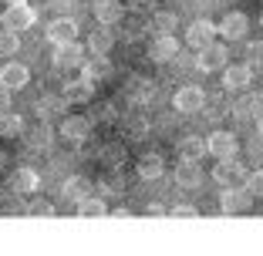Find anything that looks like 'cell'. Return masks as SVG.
Segmentation results:
<instances>
[{"label": "cell", "instance_id": "obj_1", "mask_svg": "<svg viewBox=\"0 0 263 256\" xmlns=\"http://www.w3.org/2000/svg\"><path fill=\"white\" fill-rule=\"evenodd\" d=\"M250 206H253V192H250L247 186H226V192L219 195V209L223 212H250Z\"/></svg>", "mask_w": 263, "mask_h": 256}, {"label": "cell", "instance_id": "obj_2", "mask_svg": "<svg viewBox=\"0 0 263 256\" xmlns=\"http://www.w3.org/2000/svg\"><path fill=\"white\" fill-rule=\"evenodd\" d=\"M172 105H176V111H182V115H193V111H202L206 94H202L199 85H182L176 91V98H172Z\"/></svg>", "mask_w": 263, "mask_h": 256}, {"label": "cell", "instance_id": "obj_3", "mask_svg": "<svg viewBox=\"0 0 263 256\" xmlns=\"http://www.w3.org/2000/svg\"><path fill=\"white\" fill-rule=\"evenodd\" d=\"M34 21H37V14H34V7H27L24 0H14V4L4 10V24H7L10 31H27V27H34Z\"/></svg>", "mask_w": 263, "mask_h": 256}, {"label": "cell", "instance_id": "obj_4", "mask_svg": "<svg viewBox=\"0 0 263 256\" xmlns=\"http://www.w3.org/2000/svg\"><path fill=\"white\" fill-rule=\"evenodd\" d=\"M81 64H85V47L78 44V41H64V44H58V51H54V68L58 71L81 68Z\"/></svg>", "mask_w": 263, "mask_h": 256}, {"label": "cell", "instance_id": "obj_5", "mask_svg": "<svg viewBox=\"0 0 263 256\" xmlns=\"http://www.w3.org/2000/svg\"><path fill=\"white\" fill-rule=\"evenodd\" d=\"M226 57H230V51H226V44H206V47H199V57H196V68L199 71H219V68H226Z\"/></svg>", "mask_w": 263, "mask_h": 256}, {"label": "cell", "instance_id": "obj_6", "mask_svg": "<svg viewBox=\"0 0 263 256\" xmlns=\"http://www.w3.org/2000/svg\"><path fill=\"white\" fill-rule=\"evenodd\" d=\"M247 165H240L236 159H219V165H213V179L219 186H233V182H247Z\"/></svg>", "mask_w": 263, "mask_h": 256}, {"label": "cell", "instance_id": "obj_7", "mask_svg": "<svg viewBox=\"0 0 263 256\" xmlns=\"http://www.w3.org/2000/svg\"><path fill=\"white\" fill-rule=\"evenodd\" d=\"M88 135H91V118H85V115H64L61 118V139H68V142H85Z\"/></svg>", "mask_w": 263, "mask_h": 256}, {"label": "cell", "instance_id": "obj_8", "mask_svg": "<svg viewBox=\"0 0 263 256\" xmlns=\"http://www.w3.org/2000/svg\"><path fill=\"white\" fill-rule=\"evenodd\" d=\"M253 78V64H226L223 68V88L226 91H243Z\"/></svg>", "mask_w": 263, "mask_h": 256}, {"label": "cell", "instance_id": "obj_9", "mask_svg": "<svg viewBox=\"0 0 263 256\" xmlns=\"http://www.w3.org/2000/svg\"><path fill=\"white\" fill-rule=\"evenodd\" d=\"M148 57H152L155 64H165V61H176L179 57V44L172 34H159V37L148 44Z\"/></svg>", "mask_w": 263, "mask_h": 256}, {"label": "cell", "instance_id": "obj_10", "mask_svg": "<svg viewBox=\"0 0 263 256\" xmlns=\"http://www.w3.org/2000/svg\"><path fill=\"white\" fill-rule=\"evenodd\" d=\"M213 34H219V27H216V24H213V21H206V17H202V21H196L193 27H189V31H186V44L199 51V47L213 44Z\"/></svg>", "mask_w": 263, "mask_h": 256}, {"label": "cell", "instance_id": "obj_11", "mask_svg": "<svg viewBox=\"0 0 263 256\" xmlns=\"http://www.w3.org/2000/svg\"><path fill=\"white\" fill-rule=\"evenodd\" d=\"M37 186H41V179H37V172H34L31 165H21V169L10 175V189H14L17 195H34Z\"/></svg>", "mask_w": 263, "mask_h": 256}, {"label": "cell", "instance_id": "obj_12", "mask_svg": "<svg viewBox=\"0 0 263 256\" xmlns=\"http://www.w3.org/2000/svg\"><path fill=\"white\" fill-rule=\"evenodd\" d=\"M219 27V34H223V37H230V41H240L243 34L250 31V17L247 14H240V10H233V14H226L223 21L216 24Z\"/></svg>", "mask_w": 263, "mask_h": 256}, {"label": "cell", "instance_id": "obj_13", "mask_svg": "<svg viewBox=\"0 0 263 256\" xmlns=\"http://www.w3.org/2000/svg\"><path fill=\"white\" fill-rule=\"evenodd\" d=\"M206 142H209V155H216V159H233L236 155V145H240L233 132H213Z\"/></svg>", "mask_w": 263, "mask_h": 256}, {"label": "cell", "instance_id": "obj_14", "mask_svg": "<svg viewBox=\"0 0 263 256\" xmlns=\"http://www.w3.org/2000/svg\"><path fill=\"white\" fill-rule=\"evenodd\" d=\"M27 81H31V71L24 68V64L7 61L4 68H0V85H7V88H14V91H21V88H27Z\"/></svg>", "mask_w": 263, "mask_h": 256}, {"label": "cell", "instance_id": "obj_15", "mask_svg": "<svg viewBox=\"0 0 263 256\" xmlns=\"http://www.w3.org/2000/svg\"><path fill=\"white\" fill-rule=\"evenodd\" d=\"M111 74V64L105 54H95V57H85V64H81V78H88L91 85H98V81H105Z\"/></svg>", "mask_w": 263, "mask_h": 256}, {"label": "cell", "instance_id": "obj_16", "mask_svg": "<svg viewBox=\"0 0 263 256\" xmlns=\"http://www.w3.org/2000/svg\"><path fill=\"white\" fill-rule=\"evenodd\" d=\"M95 17H98V24L111 27L125 17V4L122 0H95Z\"/></svg>", "mask_w": 263, "mask_h": 256}, {"label": "cell", "instance_id": "obj_17", "mask_svg": "<svg viewBox=\"0 0 263 256\" xmlns=\"http://www.w3.org/2000/svg\"><path fill=\"white\" fill-rule=\"evenodd\" d=\"M61 94L71 101V105H85V101H91L95 85H91L88 78H74V81H68V85L61 88Z\"/></svg>", "mask_w": 263, "mask_h": 256}, {"label": "cell", "instance_id": "obj_18", "mask_svg": "<svg viewBox=\"0 0 263 256\" xmlns=\"http://www.w3.org/2000/svg\"><path fill=\"white\" fill-rule=\"evenodd\" d=\"M91 195V182H88L85 175H74V179H68L61 186V199L64 202H81V199H88Z\"/></svg>", "mask_w": 263, "mask_h": 256}, {"label": "cell", "instance_id": "obj_19", "mask_svg": "<svg viewBox=\"0 0 263 256\" xmlns=\"http://www.w3.org/2000/svg\"><path fill=\"white\" fill-rule=\"evenodd\" d=\"M176 182L186 186V189H193V186L202 182V172H199V165H196V159H182V162L176 165Z\"/></svg>", "mask_w": 263, "mask_h": 256}, {"label": "cell", "instance_id": "obj_20", "mask_svg": "<svg viewBox=\"0 0 263 256\" xmlns=\"http://www.w3.org/2000/svg\"><path fill=\"white\" fill-rule=\"evenodd\" d=\"M47 37L54 41V44H64V41H74L78 37V24L71 17H58L51 27H47Z\"/></svg>", "mask_w": 263, "mask_h": 256}, {"label": "cell", "instance_id": "obj_21", "mask_svg": "<svg viewBox=\"0 0 263 256\" xmlns=\"http://www.w3.org/2000/svg\"><path fill=\"white\" fill-rule=\"evenodd\" d=\"M206 152H209V142H202L199 135H186V139L179 142V155L182 159H196V162H199Z\"/></svg>", "mask_w": 263, "mask_h": 256}, {"label": "cell", "instance_id": "obj_22", "mask_svg": "<svg viewBox=\"0 0 263 256\" xmlns=\"http://www.w3.org/2000/svg\"><path fill=\"white\" fill-rule=\"evenodd\" d=\"M111 47H115V37L105 31V24H101V31L88 34V51H91V54H108Z\"/></svg>", "mask_w": 263, "mask_h": 256}, {"label": "cell", "instance_id": "obj_23", "mask_svg": "<svg viewBox=\"0 0 263 256\" xmlns=\"http://www.w3.org/2000/svg\"><path fill=\"white\" fill-rule=\"evenodd\" d=\"M24 135V118L14 111H0V139H17Z\"/></svg>", "mask_w": 263, "mask_h": 256}, {"label": "cell", "instance_id": "obj_24", "mask_svg": "<svg viewBox=\"0 0 263 256\" xmlns=\"http://www.w3.org/2000/svg\"><path fill=\"white\" fill-rule=\"evenodd\" d=\"M78 216L81 219H98V216H108V206H105V199H95V195H88V199L78 202Z\"/></svg>", "mask_w": 263, "mask_h": 256}, {"label": "cell", "instance_id": "obj_25", "mask_svg": "<svg viewBox=\"0 0 263 256\" xmlns=\"http://www.w3.org/2000/svg\"><path fill=\"white\" fill-rule=\"evenodd\" d=\"M162 172H165L162 155H155V152H152V155H142V159H139V175H142V179H159Z\"/></svg>", "mask_w": 263, "mask_h": 256}, {"label": "cell", "instance_id": "obj_26", "mask_svg": "<svg viewBox=\"0 0 263 256\" xmlns=\"http://www.w3.org/2000/svg\"><path fill=\"white\" fill-rule=\"evenodd\" d=\"M64 105H71L64 94H61V98H41V101H37V115L54 118V115H61V111H64Z\"/></svg>", "mask_w": 263, "mask_h": 256}, {"label": "cell", "instance_id": "obj_27", "mask_svg": "<svg viewBox=\"0 0 263 256\" xmlns=\"http://www.w3.org/2000/svg\"><path fill=\"white\" fill-rule=\"evenodd\" d=\"M17 47H21V37H17V31H0V57H14Z\"/></svg>", "mask_w": 263, "mask_h": 256}, {"label": "cell", "instance_id": "obj_28", "mask_svg": "<svg viewBox=\"0 0 263 256\" xmlns=\"http://www.w3.org/2000/svg\"><path fill=\"white\" fill-rule=\"evenodd\" d=\"M152 27H155V34H172V31H176V14H169V10L155 14Z\"/></svg>", "mask_w": 263, "mask_h": 256}, {"label": "cell", "instance_id": "obj_29", "mask_svg": "<svg viewBox=\"0 0 263 256\" xmlns=\"http://www.w3.org/2000/svg\"><path fill=\"white\" fill-rule=\"evenodd\" d=\"M98 189H101L105 195H118V192L125 189V179H122V175H105V179L98 182Z\"/></svg>", "mask_w": 263, "mask_h": 256}, {"label": "cell", "instance_id": "obj_30", "mask_svg": "<svg viewBox=\"0 0 263 256\" xmlns=\"http://www.w3.org/2000/svg\"><path fill=\"white\" fill-rule=\"evenodd\" d=\"M47 145H51V128H47V125H37L31 132V148H47Z\"/></svg>", "mask_w": 263, "mask_h": 256}, {"label": "cell", "instance_id": "obj_31", "mask_svg": "<svg viewBox=\"0 0 263 256\" xmlns=\"http://www.w3.org/2000/svg\"><path fill=\"white\" fill-rule=\"evenodd\" d=\"M247 64H253V68H263V41H253V44L247 47Z\"/></svg>", "mask_w": 263, "mask_h": 256}, {"label": "cell", "instance_id": "obj_32", "mask_svg": "<svg viewBox=\"0 0 263 256\" xmlns=\"http://www.w3.org/2000/svg\"><path fill=\"white\" fill-rule=\"evenodd\" d=\"M169 216H176V219H196V216H199V209H196V206H186V202H179V206H172V209H169Z\"/></svg>", "mask_w": 263, "mask_h": 256}, {"label": "cell", "instance_id": "obj_33", "mask_svg": "<svg viewBox=\"0 0 263 256\" xmlns=\"http://www.w3.org/2000/svg\"><path fill=\"white\" fill-rule=\"evenodd\" d=\"M253 108H256V98H240V101H236V108H233V115H236V118H250Z\"/></svg>", "mask_w": 263, "mask_h": 256}, {"label": "cell", "instance_id": "obj_34", "mask_svg": "<svg viewBox=\"0 0 263 256\" xmlns=\"http://www.w3.org/2000/svg\"><path fill=\"white\" fill-rule=\"evenodd\" d=\"M247 189L253 195H263V169H256V172H250V175H247Z\"/></svg>", "mask_w": 263, "mask_h": 256}, {"label": "cell", "instance_id": "obj_35", "mask_svg": "<svg viewBox=\"0 0 263 256\" xmlns=\"http://www.w3.org/2000/svg\"><path fill=\"white\" fill-rule=\"evenodd\" d=\"M27 212H31V216H54V206H51V202H34Z\"/></svg>", "mask_w": 263, "mask_h": 256}, {"label": "cell", "instance_id": "obj_36", "mask_svg": "<svg viewBox=\"0 0 263 256\" xmlns=\"http://www.w3.org/2000/svg\"><path fill=\"white\" fill-rule=\"evenodd\" d=\"M10 94H14V88L0 85V111H7V108H10Z\"/></svg>", "mask_w": 263, "mask_h": 256}, {"label": "cell", "instance_id": "obj_37", "mask_svg": "<svg viewBox=\"0 0 263 256\" xmlns=\"http://www.w3.org/2000/svg\"><path fill=\"white\" fill-rule=\"evenodd\" d=\"M165 212H169V209L159 206V202H148V206H145V216H165Z\"/></svg>", "mask_w": 263, "mask_h": 256}, {"label": "cell", "instance_id": "obj_38", "mask_svg": "<svg viewBox=\"0 0 263 256\" xmlns=\"http://www.w3.org/2000/svg\"><path fill=\"white\" fill-rule=\"evenodd\" d=\"M98 118L101 122H111V118H115V108H111V105H98Z\"/></svg>", "mask_w": 263, "mask_h": 256}, {"label": "cell", "instance_id": "obj_39", "mask_svg": "<svg viewBox=\"0 0 263 256\" xmlns=\"http://www.w3.org/2000/svg\"><path fill=\"white\" fill-rule=\"evenodd\" d=\"M256 132H260V135H263V118H260V122H256Z\"/></svg>", "mask_w": 263, "mask_h": 256}, {"label": "cell", "instance_id": "obj_40", "mask_svg": "<svg viewBox=\"0 0 263 256\" xmlns=\"http://www.w3.org/2000/svg\"><path fill=\"white\" fill-rule=\"evenodd\" d=\"M4 162H7V159H4V155H0V169H4Z\"/></svg>", "mask_w": 263, "mask_h": 256}, {"label": "cell", "instance_id": "obj_41", "mask_svg": "<svg viewBox=\"0 0 263 256\" xmlns=\"http://www.w3.org/2000/svg\"><path fill=\"white\" fill-rule=\"evenodd\" d=\"M0 21H4V10H0Z\"/></svg>", "mask_w": 263, "mask_h": 256}, {"label": "cell", "instance_id": "obj_42", "mask_svg": "<svg viewBox=\"0 0 263 256\" xmlns=\"http://www.w3.org/2000/svg\"><path fill=\"white\" fill-rule=\"evenodd\" d=\"M7 4H14V0H7Z\"/></svg>", "mask_w": 263, "mask_h": 256}]
</instances>
